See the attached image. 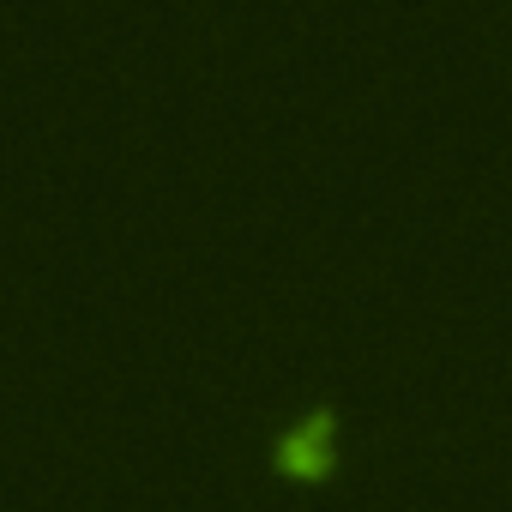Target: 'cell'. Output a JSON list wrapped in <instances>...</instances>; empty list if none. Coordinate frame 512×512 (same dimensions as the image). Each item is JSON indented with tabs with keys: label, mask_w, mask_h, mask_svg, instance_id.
Returning a JSON list of instances; mask_svg holds the SVG:
<instances>
[{
	"label": "cell",
	"mask_w": 512,
	"mask_h": 512,
	"mask_svg": "<svg viewBox=\"0 0 512 512\" xmlns=\"http://www.w3.org/2000/svg\"><path fill=\"white\" fill-rule=\"evenodd\" d=\"M278 470L290 476V482H326L332 476V458H338V434H332V416L326 410H314L308 422H296L284 440H278Z\"/></svg>",
	"instance_id": "6da1fadb"
}]
</instances>
